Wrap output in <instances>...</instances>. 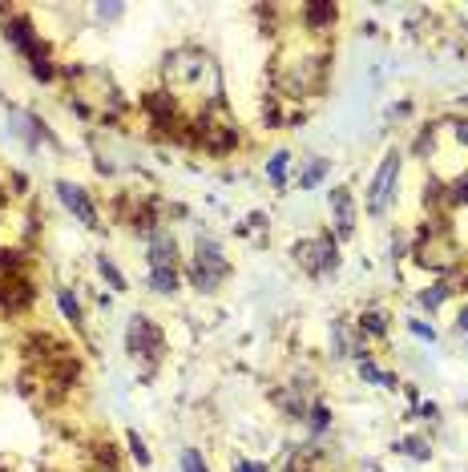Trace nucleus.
<instances>
[{
	"instance_id": "39448f33",
	"label": "nucleus",
	"mask_w": 468,
	"mask_h": 472,
	"mask_svg": "<svg viewBox=\"0 0 468 472\" xmlns=\"http://www.w3.org/2000/svg\"><path fill=\"white\" fill-rule=\"evenodd\" d=\"M129 351L134 355H149V360L161 355V331L149 323L146 315H134V323H129Z\"/></svg>"
},
{
	"instance_id": "cd10ccee",
	"label": "nucleus",
	"mask_w": 468,
	"mask_h": 472,
	"mask_svg": "<svg viewBox=\"0 0 468 472\" xmlns=\"http://www.w3.org/2000/svg\"><path fill=\"white\" fill-rule=\"evenodd\" d=\"M456 323H460V327L468 331V307H460V315H456Z\"/></svg>"
},
{
	"instance_id": "4468645a",
	"label": "nucleus",
	"mask_w": 468,
	"mask_h": 472,
	"mask_svg": "<svg viewBox=\"0 0 468 472\" xmlns=\"http://www.w3.org/2000/svg\"><path fill=\"white\" fill-rule=\"evenodd\" d=\"M149 283L158 295H170V291H178V271H149Z\"/></svg>"
},
{
	"instance_id": "b1692460",
	"label": "nucleus",
	"mask_w": 468,
	"mask_h": 472,
	"mask_svg": "<svg viewBox=\"0 0 468 472\" xmlns=\"http://www.w3.org/2000/svg\"><path fill=\"white\" fill-rule=\"evenodd\" d=\"M28 69H33V77H41V81H49V77H53V65L49 61H37V65H28Z\"/></svg>"
},
{
	"instance_id": "f257e3e1",
	"label": "nucleus",
	"mask_w": 468,
	"mask_h": 472,
	"mask_svg": "<svg viewBox=\"0 0 468 472\" xmlns=\"http://www.w3.org/2000/svg\"><path fill=\"white\" fill-rule=\"evenodd\" d=\"M226 274H230V262L222 259V247L214 242V238H198L194 271H190L194 286H198V291H214V286H218Z\"/></svg>"
},
{
	"instance_id": "4be33fe9",
	"label": "nucleus",
	"mask_w": 468,
	"mask_h": 472,
	"mask_svg": "<svg viewBox=\"0 0 468 472\" xmlns=\"http://www.w3.org/2000/svg\"><path fill=\"white\" fill-rule=\"evenodd\" d=\"M234 472H271V468L259 464V460H243V456H238V460H234Z\"/></svg>"
},
{
	"instance_id": "9d476101",
	"label": "nucleus",
	"mask_w": 468,
	"mask_h": 472,
	"mask_svg": "<svg viewBox=\"0 0 468 472\" xmlns=\"http://www.w3.org/2000/svg\"><path fill=\"white\" fill-rule=\"evenodd\" d=\"M57 307H61V315H65V319H69L73 327L85 323V315H81V303H77V299L69 295V291H57Z\"/></svg>"
},
{
	"instance_id": "f3484780",
	"label": "nucleus",
	"mask_w": 468,
	"mask_h": 472,
	"mask_svg": "<svg viewBox=\"0 0 468 472\" xmlns=\"http://www.w3.org/2000/svg\"><path fill=\"white\" fill-rule=\"evenodd\" d=\"M182 472H210L198 448H186V452H182Z\"/></svg>"
},
{
	"instance_id": "aec40b11",
	"label": "nucleus",
	"mask_w": 468,
	"mask_h": 472,
	"mask_svg": "<svg viewBox=\"0 0 468 472\" xmlns=\"http://www.w3.org/2000/svg\"><path fill=\"white\" fill-rule=\"evenodd\" d=\"M129 452H134L137 464H149V452H146V444H142V436L137 432H129Z\"/></svg>"
},
{
	"instance_id": "0eeeda50",
	"label": "nucleus",
	"mask_w": 468,
	"mask_h": 472,
	"mask_svg": "<svg viewBox=\"0 0 468 472\" xmlns=\"http://www.w3.org/2000/svg\"><path fill=\"white\" fill-rule=\"evenodd\" d=\"M331 210H335V235L339 238L356 235V202H351V190L347 186L331 190Z\"/></svg>"
},
{
	"instance_id": "423d86ee",
	"label": "nucleus",
	"mask_w": 468,
	"mask_h": 472,
	"mask_svg": "<svg viewBox=\"0 0 468 472\" xmlns=\"http://www.w3.org/2000/svg\"><path fill=\"white\" fill-rule=\"evenodd\" d=\"M57 198L69 206V210L77 214V222H85L89 230H97V210H93V202H89V194L81 186H73V182H57Z\"/></svg>"
},
{
	"instance_id": "412c9836",
	"label": "nucleus",
	"mask_w": 468,
	"mask_h": 472,
	"mask_svg": "<svg viewBox=\"0 0 468 472\" xmlns=\"http://www.w3.org/2000/svg\"><path fill=\"white\" fill-rule=\"evenodd\" d=\"M323 170H327V162H315V166H311V170H307V174L299 178V186H303V190H307V186H315V182H319V178H323Z\"/></svg>"
},
{
	"instance_id": "a211bd4d",
	"label": "nucleus",
	"mask_w": 468,
	"mask_h": 472,
	"mask_svg": "<svg viewBox=\"0 0 468 472\" xmlns=\"http://www.w3.org/2000/svg\"><path fill=\"white\" fill-rule=\"evenodd\" d=\"M448 202H460V206H468V170L456 178L452 186H448Z\"/></svg>"
},
{
	"instance_id": "5701e85b",
	"label": "nucleus",
	"mask_w": 468,
	"mask_h": 472,
	"mask_svg": "<svg viewBox=\"0 0 468 472\" xmlns=\"http://www.w3.org/2000/svg\"><path fill=\"white\" fill-rule=\"evenodd\" d=\"M311 416H315V420H311V424H315V432H323V428H327V420H331V412H327V408H315Z\"/></svg>"
},
{
	"instance_id": "7ed1b4c3",
	"label": "nucleus",
	"mask_w": 468,
	"mask_h": 472,
	"mask_svg": "<svg viewBox=\"0 0 468 472\" xmlns=\"http://www.w3.org/2000/svg\"><path fill=\"white\" fill-rule=\"evenodd\" d=\"M295 259L307 267L311 274H323V271H335L339 267V250L327 235L323 238H307V242H295Z\"/></svg>"
},
{
	"instance_id": "6e6552de",
	"label": "nucleus",
	"mask_w": 468,
	"mask_h": 472,
	"mask_svg": "<svg viewBox=\"0 0 468 472\" xmlns=\"http://www.w3.org/2000/svg\"><path fill=\"white\" fill-rule=\"evenodd\" d=\"M174 259H178V242H174V235L154 230V235H149V267H154V271H174Z\"/></svg>"
},
{
	"instance_id": "1a4fd4ad",
	"label": "nucleus",
	"mask_w": 468,
	"mask_h": 472,
	"mask_svg": "<svg viewBox=\"0 0 468 472\" xmlns=\"http://www.w3.org/2000/svg\"><path fill=\"white\" fill-rule=\"evenodd\" d=\"M335 16H339V9H335V4H303V21H307L311 33H323V28H331Z\"/></svg>"
},
{
	"instance_id": "f8f14e48",
	"label": "nucleus",
	"mask_w": 468,
	"mask_h": 472,
	"mask_svg": "<svg viewBox=\"0 0 468 472\" xmlns=\"http://www.w3.org/2000/svg\"><path fill=\"white\" fill-rule=\"evenodd\" d=\"M359 375H363V380H371V384H380V387H395V375L380 372L371 360H359Z\"/></svg>"
},
{
	"instance_id": "393cba45",
	"label": "nucleus",
	"mask_w": 468,
	"mask_h": 472,
	"mask_svg": "<svg viewBox=\"0 0 468 472\" xmlns=\"http://www.w3.org/2000/svg\"><path fill=\"white\" fill-rule=\"evenodd\" d=\"M412 336H420V339H436V331H432V327H424V323H416V319H412Z\"/></svg>"
},
{
	"instance_id": "20e7f679",
	"label": "nucleus",
	"mask_w": 468,
	"mask_h": 472,
	"mask_svg": "<svg viewBox=\"0 0 468 472\" xmlns=\"http://www.w3.org/2000/svg\"><path fill=\"white\" fill-rule=\"evenodd\" d=\"M4 37H9V45H13V49L25 53V57H28L33 65L45 61V41H37V33H33V25H28L25 16L9 21V25H4Z\"/></svg>"
},
{
	"instance_id": "f03ea898",
	"label": "nucleus",
	"mask_w": 468,
	"mask_h": 472,
	"mask_svg": "<svg viewBox=\"0 0 468 472\" xmlns=\"http://www.w3.org/2000/svg\"><path fill=\"white\" fill-rule=\"evenodd\" d=\"M395 182H400V154H388L383 158V166L376 170V178H371V190H368V214H383V206H388V198L395 194Z\"/></svg>"
},
{
	"instance_id": "6ab92c4d",
	"label": "nucleus",
	"mask_w": 468,
	"mask_h": 472,
	"mask_svg": "<svg viewBox=\"0 0 468 472\" xmlns=\"http://www.w3.org/2000/svg\"><path fill=\"white\" fill-rule=\"evenodd\" d=\"M444 299H448V286H444V283H436L432 291H424V295H420V303H424V307H440Z\"/></svg>"
},
{
	"instance_id": "9b49d317",
	"label": "nucleus",
	"mask_w": 468,
	"mask_h": 472,
	"mask_svg": "<svg viewBox=\"0 0 468 472\" xmlns=\"http://www.w3.org/2000/svg\"><path fill=\"white\" fill-rule=\"evenodd\" d=\"M287 149H279V154H271V162H267V178H271L275 186H287Z\"/></svg>"
},
{
	"instance_id": "a878e982",
	"label": "nucleus",
	"mask_w": 468,
	"mask_h": 472,
	"mask_svg": "<svg viewBox=\"0 0 468 472\" xmlns=\"http://www.w3.org/2000/svg\"><path fill=\"white\" fill-rule=\"evenodd\" d=\"M408 452H412V456H420V460H424V456H428V448H424V440H408Z\"/></svg>"
},
{
	"instance_id": "dca6fc26",
	"label": "nucleus",
	"mask_w": 468,
	"mask_h": 472,
	"mask_svg": "<svg viewBox=\"0 0 468 472\" xmlns=\"http://www.w3.org/2000/svg\"><path fill=\"white\" fill-rule=\"evenodd\" d=\"M359 327H368L371 336H388V323H383L380 311H368V315H359Z\"/></svg>"
},
{
	"instance_id": "2eb2a0df",
	"label": "nucleus",
	"mask_w": 468,
	"mask_h": 472,
	"mask_svg": "<svg viewBox=\"0 0 468 472\" xmlns=\"http://www.w3.org/2000/svg\"><path fill=\"white\" fill-rule=\"evenodd\" d=\"M97 271H101V279H105V283H110L113 291H125V274L117 271V267H113V262L105 259V254H101V259H97Z\"/></svg>"
},
{
	"instance_id": "ddd939ff",
	"label": "nucleus",
	"mask_w": 468,
	"mask_h": 472,
	"mask_svg": "<svg viewBox=\"0 0 468 472\" xmlns=\"http://www.w3.org/2000/svg\"><path fill=\"white\" fill-rule=\"evenodd\" d=\"M21 271H25V259L16 250H0V279H13Z\"/></svg>"
},
{
	"instance_id": "bb28decb",
	"label": "nucleus",
	"mask_w": 468,
	"mask_h": 472,
	"mask_svg": "<svg viewBox=\"0 0 468 472\" xmlns=\"http://www.w3.org/2000/svg\"><path fill=\"white\" fill-rule=\"evenodd\" d=\"M452 129H456V141H460V146H468V122H456Z\"/></svg>"
}]
</instances>
